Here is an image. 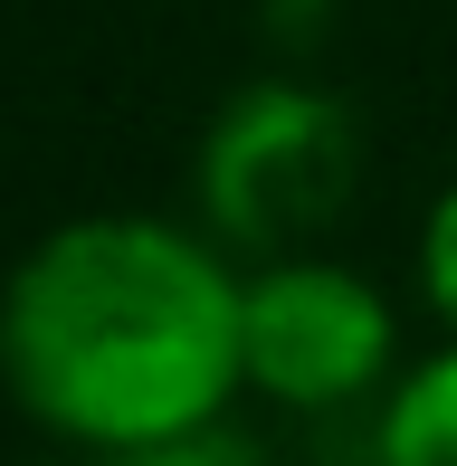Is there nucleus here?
<instances>
[{"mask_svg": "<svg viewBox=\"0 0 457 466\" xmlns=\"http://www.w3.org/2000/svg\"><path fill=\"white\" fill-rule=\"evenodd\" d=\"M239 343H248V380L267 400H286V410H343V400H362L391 371V305L352 267L277 258L239 295Z\"/></svg>", "mask_w": 457, "mask_h": 466, "instance_id": "obj_3", "label": "nucleus"}, {"mask_svg": "<svg viewBox=\"0 0 457 466\" xmlns=\"http://www.w3.org/2000/svg\"><path fill=\"white\" fill-rule=\"evenodd\" d=\"M362 124L324 86H248L200 143V209L228 248L286 258L352 200Z\"/></svg>", "mask_w": 457, "mask_h": 466, "instance_id": "obj_2", "label": "nucleus"}, {"mask_svg": "<svg viewBox=\"0 0 457 466\" xmlns=\"http://www.w3.org/2000/svg\"><path fill=\"white\" fill-rule=\"evenodd\" d=\"M420 286H429V305L457 324V190L439 209H429V238H420Z\"/></svg>", "mask_w": 457, "mask_h": 466, "instance_id": "obj_6", "label": "nucleus"}, {"mask_svg": "<svg viewBox=\"0 0 457 466\" xmlns=\"http://www.w3.org/2000/svg\"><path fill=\"white\" fill-rule=\"evenodd\" d=\"M239 277L162 219H76L19 258L0 295V371L19 410L86 448H143L248 380Z\"/></svg>", "mask_w": 457, "mask_h": 466, "instance_id": "obj_1", "label": "nucleus"}, {"mask_svg": "<svg viewBox=\"0 0 457 466\" xmlns=\"http://www.w3.org/2000/svg\"><path fill=\"white\" fill-rule=\"evenodd\" d=\"M106 466H267V457L239 429H219V419H191V429L143 438V448H106Z\"/></svg>", "mask_w": 457, "mask_h": 466, "instance_id": "obj_5", "label": "nucleus"}, {"mask_svg": "<svg viewBox=\"0 0 457 466\" xmlns=\"http://www.w3.org/2000/svg\"><path fill=\"white\" fill-rule=\"evenodd\" d=\"M371 466H457V352L401 380V400L381 410V438H371Z\"/></svg>", "mask_w": 457, "mask_h": 466, "instance_id": "obj_4", "label": "nucleus"}]
</instances>
